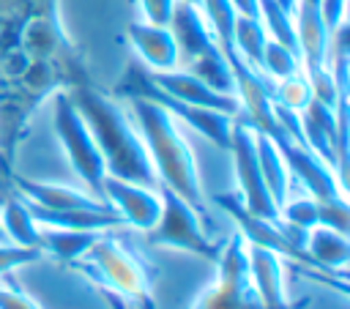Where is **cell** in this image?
Instances as JSON below:
<instances>
[{"mask_svg":"<svg viewBox=\"0 0 350 309\" xmlns=\"http://www.w3.org/2000/svg\"><path fill=\"white\" fill-rule=\"evenodd\" d=\"M93 85L88 57L68 36L60 0H0V172H14L16 148L36 112L60 90Z\"/></svg>","mask_w":350,"mask_h":309,"instance_id":"cell-1","label":"cell"},{"mask_svg":"<svg viewBox=\"0 0 350 309\" xmlns=\"http://www.w3.org/2000/svg\"><path fill=\"white\" fill-rule=\"evenodd\" d=\"M129 101H131V123L137 126L145 142L159 189H167L180 200H186L191 211L200 216V221L205 224V230L211 232L216 221L205 202L194 150L189 139L180 134L178 120L156 101H148V98H129Z\"/></svg>","mask_w":350,"mask_h":309,"instance_id":"cell-2","label":"cell"},{"mask_svg":"<svg viewBox=\"0 0 350 309\" xmlns=\"http://www.w3.org/2000/svg\"><path fill=\"white\" fill-rule=\"evenodd\" d=\"M68 98L74 101L77 112L82 115L109 178L139 183V186H156V175L150 167V156L145 150V142L131 123V118L118 107L115 98H109L96 82L68 90Z\"/></svg>","mask_w":350,"mask_h":309,"instance_id":"cell-3","label":"cell"},{"mask_svg":"<svg viewBox=\"0 0 350 309\" xmlns=\"http://www.w3.org/2000/svg\"><path fill=\"white\" fill-rule=\"evenodd\" d=\"M71 268L88 276L107 298H118L134 309H156L150 284L153 268L139 252L126 246L112 232H101L96 243L77 263H71Z\"/></svg>","mask_w":350,"mask_h":309,"instance_id":"cell-4","label":"cell"},{"mask_svg":"<svg viewBox=\"0 0 350 309\" xmlns=\"http://www.w3.org/2000/svg\"><path fill=\"white\" fill-rule=\"evenodd\" d=\"M115 93H120L126 98H148V101H156L175 120H180L189 129H194L202 139H208L211 145H216L221 150H230L235 115H224V112H216V109H208V107H194V104H183V101L170 98L167 93H161L150 82L148 68L139 60H129V66H126V71H123Z\"/></svg>","mask_w":350,"mask_h":309,"instance_id":"cell-5","label":"cell"},{"mask_svg":"<svg viewBox=\"0 0 350 309\" xmlns=\"http://www.w3.org/2000/svg\"><path fill=\"white\" fill-rule=\"evenodd\" d=\"M213 282L189 304V309H262L252 279L246 238L235 230L224 243H219Z\"/></svg>","mask_w":350,"mask_h":309,"instance_id":"cell-6","label":"cell"},{"mask_svg":"<svg viewBox=\"0 0 350 309\" xmlns=\"http://www.w3.org/2000/svg\"><path fill=\"white\" fill-rule=\"evenodd\" d=\"M49 104H52V129H55V137H57V142L63 148L66 161L71 164L74 175L85 183V189L93 197L104 200L101 197V183L107 178L104 159H101L88 126H85L82 115L77 112V107H74V101L68 98L66 90L55 93L49 98Z\"/></svg>","mask_w":350,"mask_h":309,"instance_id":"cell-7","label":"cell"},{"mask_svg":"<svg viewBox=\"0 0 350 309\" xmlns=\"http://www.w3.org/2000/svg\"><path fill=\"white\" fill-rule=\"evenodd\" d=\"M161 191V213L159 221L145 232L150 246H167V249H180L189 254H197L208 263H216L219 257V243L208 235L205 224L200 216L191 211L186 200L178 194L159 189Z\"/></svg>","mask_w":350,"mask_h":309,"instance_id":"cell-8","label":"cell"},{"mask_svg":"<svg viewBox=\"0 0 350 309\" xmlns=\"http://www.w3.org/2000/svg\"><path fill=\"white\" fill-rule=\"evenodd\" d=\"M232 156V170H235V186H238V200L243 205L246 213L260 216V219H271L279 221V208L271 200L262 172H260V161H257V145H254V129L235 115L232 123V139H230V150Z\"/></svg>","mask_w":350,"mask_h":309,"instance_id":"cell-9","label":"cell"},{"mask_svg":"<svg viewBox=\"0 0 350 309\" xmlns=\"http://www.w3.org/2000/svg\"><path fill=\"white\" fill-rule=\"evenodd\" d=\"M101 197L104 202L123 219L126 227L148 232L161 213V191L156 186H139V183H126L118 178H104L101 183Z\"/></svg>","mask_w":350,"mask_h":309,"instance_id":"cell-10","label":"cell"},{"mask_svg":"<svg viewBox=\"0 0 350 309\" xmlns=\"http://www.w3.org/2000/svg\"><path fill=\"white\" fill-rule=\"evenodd\" d=\"M284 161H287V170H290V178L298 180L309 197L314 200H331V197H339V194H347V189L339 183L334 167H328L317 153H312L306 145L295 142V139H284L279 145Z\"/></svg>","mask_w":350,"mask_h":309,"instance_id":"cell-11","label":"cell"},{"mask_svg":"<svg viewBox=\"0 0 350 309\" xmlns=\"http://www.w3.org/2000/svg\"><path fill=\"white\" fill-rule=\"evenodd\" d=\"M150 82L167 93L170 98L175 101H183V104H194V107H208V109H216V112H224V115H238V101L235 96H227V93H219L213 88H208L202 79H197L191 71L186 68H170V71H148Z\"/></svg>","mask_w":350,"mask_h":309,"instance_id":"cell-12","label":"cell"},{"mask_svg":"<svg viewBox=\"0 0 350 309\" xmlns=\"http://www.w3.org/2000/svg\"><path fill=\"white\" fill-rule=\"evenodd\" d=\"M8 180H14L19 197L27 205L44 208V211H71V208H109L104 200L93 197L88 189L66 186V183H46V180H33L27 175L11 172Z\"/></svg>","mask_w":350,"mask_h":309,"instance_id":"cell-13","label":"cell"},{"mask_svg":"<svg viewBox=\"0 0 350 309\" xmlns=\"http://www.w3.org/2000/svg\"><path fill=\"white\" fill-rule=\"evenodd\" d=\"M246 254H249V279L262 309H293L287 304V287H284L287 263L276 252L257 243H246Z\"/></svg>","mask_w":350,"mask_h":309,"instance_id":"cell-14","label":"cell"},{"mask_svg":"<svg viewBox=\"0 0 350 309\" xmlns=\"http://www.w3.org/2000/svg\"><path fill=\"white\" fill-rule=\"evenodd\" d=\"M126 41L148 71L180 68L178 46H175V38H172L170 27H159V25L137 19V22L126 25Z\"/></svg>","mask_w":350,"mask_h":309,"instance_id":"cell-15","label":"cell"},{"mask_svg":"<svg viewBox=\"0 0 350 309\" xmlns=\"http://www.w3.org/2000/svg\"><path fill=\"white\" fill-rule=\"evenodd\" d=\"M170 33L175 38V46H178V57L183 66L211 55L219 49L216 38L211 36L200 8L194 5H186V3H178L175 0V8H172V16H170Z\"/></svg>","mask_w":350,"mask_h":309,"instance_id":"cell-16","label":"cell"},{"mask_svg":"<svg viewBox=\"0 0 350 309\" xmlns=\"http://www.w3.org/2000/svg\"><path fill=\"white\" fill-rule=\"evenodd\" d=\"M304 252L325 271L345 276V268L350 263V238L345 232L328 230V227H312L304 238Z\"/></svg>","mask_w":350,"mask_h":309,"instance_id":"cell-17","label":"cell"},{"mask_svg":"<svg viewBox=\"0 0 350 309\" xmlns=\"http://www.w3.org/2000/svg\"><path fill=\"white\" fill-rule=\"evenodd\" d=\"M254 145H257V161H260V172H262L265 189H268L271 200L276 202V208H282L290 200V186H293L287 161H284L279 145L273 139H268L265 134L254 131Z\"/></svg>","mask_w":350,"mask_h":309,"instance_id":"cell-18","label":"cell"},{"mask_svg":"<svg viewBox=\"0 0 350 309\" xmlns=\"http://www.w3.org/2000/svg\"><path fill=\"white\" fill-rule=\"evenodd\" d=\"M101 232H82V230H57V227H41L38 249L49 257H55L63 265L77 263L98 238Z\"/></svg>","mask_w":350,"mask_h":309,"instance_id":"cell-19","label":"cell"},{"mask_svg":"<svg viewBox=\"0 0 350 309\" xmlns=\"http://www.w3.org/2000/svg\"><path fill=\"white\" fill-rule=\"evenodd\" d=\"M0 221H3V232H5L8 243L38 249L41 224L36 221V216L30 213V208L22 197H8L5 200V205L0 208Z\"/></svg>","mask_w":350,"mask_h":309,"instance_id":"cell-20","label":"cell"},{"mask_svg":"<svg viewBox=\"0 0 350 309\" xmlns=\"http://www.w3.org/2000/svg\"><path fill=\"white\" fill-rule=\"evenodd\" d=\"M265 44H268V33H265L260 16H238L235 19V27H232V49L254 71H260Z\"/></svg>","mask_w":350,"mask_h":309,"instance_id":"cell-21","label":"cell"},{"mask_svg":"<svg viewBox=\"0 0 350 309\" xmlns=\"http://www.w3.org/2000/svg\"><path fill=\"white\" fill-rule=\"evenodd\" d=\"M298 71H301L298 52H293V49H287V46H282V44L268 38L265 52H262V63H260V74L268 77L271 82H279V79H287V77H293Z\"/></svg>","mask_w":350,"mask_h":309,"instance_id":"cell-22","label":"cell"},{"mask_svg":"<svg viewBox=\"0 0 350 309\" xmlns=\"http://www.w3.org/2000/svg\"><path fill=\"white\" fill-rule=\"evenodd\" d=\"M273 104L282 107V109H290V112H301L309 101H312V88H309V79L304 71L287 77V79H279L273 82Z\"/></svg>","mask_w":350,"mask_h":309,"instance_id":"cell-23","label":"cell"},{"mask_svg":"<svg viewBox=\"0 0 350 309\" xmlns=\"http://www.w3.org/2000/svg\"><path fill=\"white\" fill-rule=\"evenodd\" d=\"M279 221L287 227H295L301 232H309L312 227H317V200L309 194L287 200L279 208Z\"/></svg>","mask_w":350,"mask_h":309,"instance_id":"cell-24","label":"cell"},{"mask_svg":"<svg viewBox=\"0 0 350 309\" xmlns=\"http://www.w3.org/2000/svg\"><path fill=\"white\" fill-rule=\"evenodd\" d=\"M317 224L347 235V230H350L347 194H339V197H331V200H317Z\"/></svg>","mask_w":350,"mask_h":309,"instance_id":"cell-25","label":"cell"},{"mask_svg":"<svg viewBox=\"0 0 350 309\" xmlns=\"http://www.w3.org/2000/svg\"><path fill=\"white\" fill-rule=\"evenodd\" d=\"M44 257L41 249H27V246H16V243H8L3 241L0 243V279L3 276H11L16 268H25V265H33Z\"/></svg>","mask_w":350,"mask_h":309,"instance_id":"cell-26","label":"cell"},{"mask_svg":"<svg viewBox=\"0 0 350 309\" xmlns=\"http://www.w3.org/2000/svg\"><path fill=\"white\" fill-rule=\"evenodd\" d=\"M0 309H41V306L19 284H14L8 276H3L0 279Z\"/></svg>","mask_w":350,"mask_h":309,"instance_id":"cell-27","label":"cell"},{"mask_svg":"<svg viewBox=\"0 0 350 309\" xmlns=\"http://www.w3.org/2000/svg\"><path fill=\"white\" fill-rule=\"evenodd\" d=\"M137 3H139V11H142V22H150V25H159V27L170 25L175 0H137Z\"/></svg>","mask_w":350,"mask_h":309,"instance_id":"cell-28","label":"cell"},{"mask_svg":"<svg viewBox=\"0 0 350 309\" xmlns=\"http://www.w3.org/2000/svg\"><path fill=\"white\" fill-rule=\"evenodd\" d=\"M345 8H347V0H320V14L331 33H336L345 25Z\"/></svg>","mask_w":350,"mask_h":309,"instance_id":"cell-29","label":"cell"},{"mask_svg":"<svg viewBox=\"0 0 350 309\" xmlns=\"http://www.w3.org/2000/svg\"><path fill=\"white\" fill-rule=\"evenodd\" d=\"M230 5L235 8L238 16H260L257 0H230Z\"/></svg>","mask_w":350,"mask_h":309,"instance_id":"cell-30","label":"cell"},{"mask_svg":"<svg viewBox=\"0 0 350 309\" xmlns=\"http://www.w3.org/2000/svg\"><path fill=\"white\" fill-rule=\"evenodd\" d=\"M178 3H186V5H194V8H200V0H178Z\"/></svg>","mask_w":350,"mask_h":309,"instance_id":"cell-31","label":"cell"},{"mask_svg":"<svg viewBox=\"0 0 350 309\" xmlns=\"http://www.w3.org/2000/svg\"><path fill=\"white\" fill-rule=\"evenodd\" d=\"M5 241V232H3V221H0V243Z\"/></svg>","mask_w":350,"mask_h":309,"instance_id":"cell-32","label":"cell"}]
</instances>
